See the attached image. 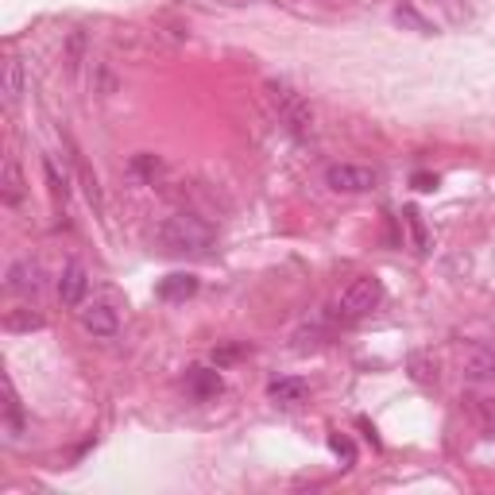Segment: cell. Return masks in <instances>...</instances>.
<instances>
[{
  "instance_id": "obj_14",
  "label": "cell",
  "mask_w": 495,
  "mask_h": 495,
  "mask_svg": "<svg viewBox=\"0 0 495 495\" xmlns=\"http://www.w3.org/2000/svg\"><path fill=\"white\" fill-rule=\"evenodd\" d=\"M4 422L12 434H19L24 429V414H19V395H16V387H12V379H4Z\"/></svg>"
},
{
  "instance_id": "obj_19",
  "label": "cell",
  "mask_w": 495,
  "mask_h": 495,
  "mask_svg": "<svg viewBox=\"0 0 495 495\" xmlns=\"http://www.w3.org/2000/svg\"><path fill=\"white\" fill-rule=\"evenodd\" d=\"M406 225H410V233H414V244L418 251H426V228H422V217H418V209H406Z\"/></svg>"
},
{
  "instance_id": "obj_8",
  "label": "cell",
  "mask_w": 495,
  "mask_h": 495,
  "mask_svg": "<svg viewBox=\"0 0 495 495\" xmlns=\"http://www.w3.org/2000/svg\"><path fill=\"white\" fill-rule=\"evenodd\" d=\"M8 290L19 294V298H35V294L43 290V267L27 256L16 259L12 267H8Z\"/></svg>"
},
{
  "instance_id": "obj_17",
  "label": "cell",
  "mask_w": 495,
  "mask_h": 495,
  "mask_svg": "<svg viewBox=\"0 0 495 495\" xmlns=\"http://www.w3.org/2000/svg\"><path fill=\"white\" fill-rule=\"evenodd\" d=\"M132 171L140 174L147 186H155V178L163 174V163L155 159V155H135V159H132Z\"/></svg>"
},
{
  "instance_id": "obj_10",
  "label": "cell",
  "mask_w": 495,
  "mask_h": 495,
  "mask_svg": "<svg viewBox=\"0 0 495 495\" xmlns=\"http://www.w3.org/2000/svg\"><path fill=\"white\" fill-rule=\"evenodd\" d=\"M186 391L194 395V398H217L220 395V375L217 372H209V367H189L186 372Z\"/></svg>"
},
{
  "instance_id": "obj_7",
  "label": "cell",
  "mask_w": 495,
  "mask_h": 495,
  "mask_svg": "<svg viewBox=\"0 0 495 495\" xmlns=\"http://www.w3.org/2000/svg\"><path fill=\"white\" fill-rule=\"evenodd\" d=\"M86 294H89V271L81 263H66L58 275V302L66 310H78L86 302Z\"/></svg>"
},
{
  "instance_id": "obj_20",
  "label": "cell",
  "mask_w": 495,
  "mask_h": 495,
  "mask_svg": "<svg viewBox=\"0 0 495 495\" xmlns=\"http://www.w3.org/2000/svg\"><path fill=\"white\" fill-rule=\"evenodd\" d=\"M329 445H333V452H336V457H344V465H352V460H356V452H352V441L349 437H329Z\"/></svg>"
},
{
  "instance_id": "obj_3",
  "label": "cell",
  "mask_w": 495,
  "mask_h": 495,
  "mask_svg": "<svg viewBox=\"0 0 495 495\" xmlns=\"http://www.w3.org/2000/svg\"><path fill=\"white\" fill-rule=\"evenodd\" d=\"M379 302H383V282H379L375 275H356L349 287L336 294L333 313L341 321H360L372 310H379Z\"/></svg>"
},
{
  "instance_id": "obj_1",
  "label": "cell",
  "mask_w": 495,
  "mask_h": 495,
  "mask_svg": "<svg viewBox=\"0 0 495 495\" xmlns=\"http://www.w3.org/2000/svg\"><path fill=\"white\" fill-rule=\"evenodd\" d=\"M159 244L166 251H174V256H205L213 248V225L202 213H194V209L171 213L159 225Z\"/></svg>"
},
{
  "instance_id": "obj_12",
  "label": "cell",
  "mask_w": 495,
  "mask_h": 495,
  "mask_svg": "<svg viewBox=\"0 0 495 495\" xmlns=\"http://www.w3.org/2000/svg\"><path fill=\"white\" fill-rule=\"evenodd\" d=\"M194 290H197V279L194 275H166L159 282V298H166V302H182Z\"/></svg>"
},
{
  "instance_id": "obj_4",
  "label": "cell",
  "mask_w": 495,
  "mask_h": 495,
  "mask_svg": "<svg viewBox=\"0 0 495 495\" xmlns=\"http://www.w3.org/2000/svg\"><path fill=\"white\" fill-rule=\"evenodd\" d=\"M375 182H379V171L364 163H333L325 171V186L333 194H367V189H375Z\"/></svg>"
},
{
  "instance_id": "obj_21",
  "label": "cell",
  "mask_w": 495,
  "mask_h": 495,
  "mask_svg": "<svg viewBox=\"0 0 495 495\" xmlns=\"http://www.w3.org/2000/svg\"><path fill=\"white\" fill-rule=\"evenodd\" d=\"M414 186L418 189H434L437 186V174H414Z\"/></svg>"
},
{
  "instance_id": "obj_5",
  "label": "cell",
  "mask_w": 495,
  "mask_h": 495,
  "mask_svg": "<svg viewBox=\"0 0 495 495\" xmlns=\"http://www.w3.org/2000/svg\"><path fill=\"white\" fill-rule=\"evenodd\" d=\"M78 321H81V329H86L89 336H101V341H109V336L120 333V310L112 306L109 298L81 302V306H78Z\"/></svg>"
},
{
  "instance_id": "obj_11",
  "label": "cell",
  "mask_w": 495,
  "mask_h": 495,
  "mask_svg": "<svg viewBox=\"0 0 495 495\" xmlns=\"http://www.w3.org/2000/svg\"><path fill=\"white\" fill-rule=\"evenodd\" d=\"M0 197L4 205H19L24 202V174H19V163L8 155L4 159V182H0Z\"/></svg>"
},
{
  "instance_id": "obj_2",
  "label": "cell",
  "mask_w": 495,
  "mask_h": 495,
  "mask_svg": "<svg viewBox=\"0 0 495 495\" xmlns=\"http://www.w3.org/2000/svg\"><path fill=\"white\" fill-rule=\"evenodd\" d=\"M267 101H271V109H275L279 124L294 135V140H302V143L313 140V104L302 97L298 89L271 78L267 81Z\"/></svg>"
},
{
  "instance_id": "obj_13",
  "label": "cell",
  "mask_w": 495,
  "mask_h": 495,
  "mask_svg": "<svg viewBox=\"0 0 495 495\" xmlns=\"http://www.w3.org/2000/svg\"><path fill=\"white\" fill-rule=\"evenodd\" d=\"M19 93H24V66H19V58H8L4 62V104L8 109L19 101Z\"/></svg>"
},
{
  "instance_id": "obj_16",
  "label": "cell",
  "mask_w": 495,
  "mask_h": 495,
  "mask_svg": "<svg viewBox=\"0 0 495 495\" xmlns=\"http://www.w3.org/2000/svg\"><path fill=\"white\" fill-rule=\"evenodd\" d=\"M43 174H47L50 197H55V202H66L70 186H66V174H58V166H55V159H43Z\"/></svg>"
},
{
  "instance_id": "obj_18",
  "label": "cell",
  "mask_w": 495,
  "mask_h": 495,
  "mask_svg": "<svg viewBox=\"0 0 495 495\" xmlns=\"http://www.w3.org/2000/svg\"><path fill=\"white\" fill-rule=\"evenodd\" d=\"M39 325H43L39 313H19V310L8 313V329H39Z\"/></svg>"
},
{
  "instance_id": "obj_15",
  "label": "cell",
  "mask_w": 495,
  "mask_h": 495,
  "mask_svg": "<svg viewBox=\"0 0 495 495\" xmlns=\"http://www.w3.org/2000/svg\"><path fill=\"white\" fill-rule=\"evenodd\" d=\"M406 367H410V379H414V383H434V379H437V364L429 360L426 352H414L406 360Z\"/></svg>"
},
{
  "instance_id": "obj_9",
  "label": "cell",
  "mask_w": 495,
  "mask_h": 495,
  "mask_svg": "<svg viewBox=\"0 0 495 495\" xmlns=\"http://www.w3.org/2000/svg\"><path fill=\"white\" fill-rule=\"evenodd\" d=\"M267 395L275 398L279 406H298V403H306L310 383L306 379H298V375H282V379H275V383L267 387Z\"/></svg>"
},
{
  "instance_id": "obj_6",
  "label": "cell",
  "mask_w": 495,
  "mask_h": 495,
  "mask_svg": "<svg viewBox=\"0 0 495 495\" xmlns=\"http://www.w3.org/2000/svg\"><path fill=\"white\" fill-rule=\"evenodd\" d=\"M460 375L468 383H495V349L491 344H468L460 352Z\"/></svg>"
}]
</instances>
